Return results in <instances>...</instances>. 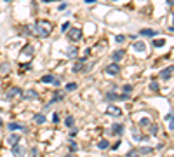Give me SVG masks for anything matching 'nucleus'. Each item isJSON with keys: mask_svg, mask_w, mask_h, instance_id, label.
I'll return each instance as SVG.
<instances>
[{"mask_svg": "<svg viewBox=\"0 0 174 157\" xmlns=\"http://www.w3.org/2000/svg\"><path fill=\"white\" fill-rule=\"evenodd\" d=\"M23 98H24V100H37V98H38V94H37L33 89H30V91L23 93Z\"/></svg>", "mask_w": 174, "mask_h": 157, "instance_id": "obj_15", "label": "nucleus"}, {"mask_svg": "<svg viewBox=\"0 0 174 157\" xmlns=\"http://www.w3.org/2000/svg\"><path fill=\"white\" fill-rule=\"evenodd\" d=\"M150 89H152V91H159V84H157V82H152V84H150Z\"/></svg>", "mask_w": 174, "mask_h": 157, "instance_id": "obj_34", "label": "nucleus"}, {"mask_svg": "<svg viewBox=\"0 0 174 157\" xmlns=\"http://www.w3.org/2000/svg\"><path fill=\"white\" fill-rule=\"evenodd\" d=\"M166 45V38H155L153 40V47H162Z\"/></svg>", "mask_w": 174, "mask_h": 157, "instance_id": "obj_24", "label": "nucleus"}, {"mask_svg": "<svg viewBox=\"0 0 174 157\" xmlns=\"http://www.w3.org/2000/svg\"><path fill=\"white\" fill-rule=\"evenodd\" d=\"M125 157H139V152H138V150H131Z\"/></svg>", "mask_w": 174, "mask_h": 157, "instance_id": "obj_31", "label": "nucleus"}, {"mask_svg": "<svg viewBox=\"0 0 174 157\" xmlns=\"http://www.w3.org/2000/svg\"><path fill=\"white\" fill-rule=\"evenodd\" d=\"M173 75H174V66H167V68L160 70V79H164V80H169Z\"/></svg>", "mask_w": 174, "mask_h": 157, "instance_id": "obj_6", "label": "nucleus"}, {"mask_svg": "<svg viewBox=\"0 0 174 157\" xmlns=\"http://www.w3.org/2000/svg\"><path fill=\"white\" fill-rule=\"evenodd\" d=\"M3 2H12V0H3Z\"/></svg>", "mask_w": 174, "mask_h": 157, "instance_id": "obj_46", "label": "nucleus"}, {"mask_svg": "<svg viewBox=\"0 0 174 157\" xmlns=\"http://www.w3.org/2000/svg\"><path fill=\"white\" fill-rule=\"evenodd\" d=\"M139 35H145V37H155L157 31H155V30H150V28H143V30L139 31Z\"/></svg>", "mask_w": 174, "mask_h": 157, "instance_id": "obj_17", "label": "nucleus"}, {"mask_svg": "<svg viewBox=\"0 0 174 157\" xmlns=\"http://www.w3.org/2000/svg\"><path fill=\"white\" fill-rule=\"evenodd\" d=\"M58 9H59V10H64V9H66V3H61V5H59Z\"/></svg>", "mask_w": 174, "mask_h": 157, "instance_id": "obj_41", "label": "nucleus"}, {"mask_svg": "<svg viewBox=\"0 0 174 157\" xmlns=\"http://www.w3.org/2000/svg\"><path fill=\"white\" fill-rule=\"evenodd\" d=\"M42 2H54V0H42Z\"/></svg>", "mask_w": 174, "mask_h": 157, "instance_id": "obj_45", "label": "nucleus"}, {"mask_svg": "<svg viewBox=\"0 0 174 157\" xmlns=\"http://www.w3.org/2000/svg\"><path fill=\"white\" fill-rule=\"evenodd\" d=\"M96 0H85V3H94Z\"/></svg>", "mask_w": 174, "mask_h": 157, "instance_id": "obj_42", "label": "nucleus"}, {"mask_svg": "<svg viewBox=\"0 0 174 157\" xmlns=\"http://www.w3.org/2000/svg\"><path fill=\"white\" fill-rule=\"evenodd\" d=\"M132 51L145 52V51H146V44H145V42H141V40H138V42H134V44H132Z\"/></svg>", "mask_w": 174, "mask_h": 157, "instance_id": "obj_9", "label": "nucleus"}, {"mask_svg": "<svg viewBox=\"0 0 174 157\" xmlns=\"http://www.w3.org/2000/svg\"><path fill=\"white\" fill-rule=\"evenodd\" d=\"M139 126H150V119H148V117H143V119L139 121Z\"/></svg>", "mask_w": 174, "mask_h": 157, "instance_id": "obj_28", "label": "nucleus"}, {"mask_svg": "<svg viewBox=\"0 0 174 157\" xmlns=\"http://www.w3.org/2000/svg\"><path fill=\"white\" fill-rule=\"evenodd\" d=\"M106 115H113V117H120V115H122V110H120L119 107H115V105H110V107L106 108Z\"/></svg>", "mask_w": 174, "mask_h": 157, "instance_id": "obj_7", "label": "nucleus"}, {"mask_svg": "<svg viewBox=\"0 0 174 157\" xmlns=\"http://www.w3.org/2000/svg\"><path fill=\"white\" fill-rule=\"evenodd\" d=\"M124 56H125V51H124V49H119V51H115V52L112 54V58H113V63H117V61L124 59Z\"/></svg>", "mask_w": 174, "mask_h": 157, "instance_id": "obj_11", "label": "nucleus"}, {"mask_svg": "<svg viewBox=\"0 0 174 157\" xmlns=\"http://www.w3.org/2000/svg\"><path fill=\"white\" fill-rule=\"evenodd\" d=\"M138 152H139V154H150V152H153V149H152V147H143V149H139Z\"/></svg>", "mask_w": 174, "mask_h": 157, "instance_id": "obj_26", "label": "nucleus"}, {"mask_svg": "<svg viewBox=\"0 0 174 157\" xmlns=\"http://www.w3.org/2000/svg\"><path fill=\"white\" fill-rule=\"evenodd\" d=\"M3 98H5L7 101H10V100H14V98H23V91H21L19 87H10Z\"/></svg>", "mask_w": 174, "mask_h": 157, "instance_id": "obj_3", "label": "nucleus"}, {"mask_svg": "<svg viewBox=\"0 0 174 157\" xmlns=\"http://www.w3.org/2000/svg\"><path fill=\"white\" fill-rule=\"evenodd\" d=\"M54 86H56V87H58V86H61V80H59L58 77H56V80H54Z\"/></svg>", "mask_w": 174, "mask_h": 157, "instance_id": "obj_40", "label": "nucleus"}, {"mask_svg": "<svg viewBox=\"0 0 174 157\" xmlns=\"http://www.w3.org/2000/svg\"><path fill=\"white\" fill-rule=\"evenodd\" d=\"M124 40H125V35H117V37H115V42H117V44H122Z\"/></svg>", "mask_w": 174, "mask_h": 157, "instance_id": "obj_30", "label": "nucleus"}, {"mask_svg": "<svg viewBox=\"0 0 174 157\" xmlns=\"http://www.w3.org/2000/svg\"><path fill=\"white\" fill-rule=\"evenodd\" d=\"M0 126H2V119H0Z\"/></svg>", "mask_w": 174, "mask_h": 157, "instance_id": "obj_48", "label": "nucleus"}, {"mask_svg": "<svg viewBox=\"0 0 174 157\" xmlns=\"http://www.w3.org/2000/svg\"><path fill=\"white\" fill-rule=\"evenodd\" d=\"M131 96L125 93V94H117V93H113V91H110V93H106L105 94V100L106 101H125V100H129Z\"/></svg>", "mask_w": 174, "mask_h": 157, "instance_id": "obj_2", "label": "nucleus"}, {"mask_svg": "<svg viewBox=\"0 0 174 157\" xmlns=\"http://www.w3.org/2000/svg\"><path fill=\"white\" fill-rule=\"evenodd\" d=\"M64 124H66L68 128H73V126H75V119H73V115H68V117L64 119Z\"/></svg>", "mask_w": 174, "mask_h": 157, "instance_id": "obj_23", "label": "nucleus"}, {"mask_svg": "<svg viewBox=\"0 0 174 157\" xmlns=\"http://www.w3.org/2000/svg\"><path fill=\"white\" fill-rule=\"evenodd\" d=\"M7 129H9V131H26L19 122H9V124H7Z\"/></svg>", "mask_w": 174, "mask_h": 157, "instance_id": "obj_13", "label": "nucleus"}, {"mask_svg": "<svg viewBox=\"0 0 174 157\" xmlns=\"http://www.w3.org/2000/svg\"><path fill=\"white\" fill-rule=\"evenodd\" d=\"M54 80H56L54 75H44L42 77V82H45V84H54Z\"/></svg>", "mask_w": 174, "mask_h": 157, "instance_id": "obj_21", "label": "nucleus"}, {"mask_svg": "<svg viewBox=\"0 0 174 157\" xmlns=\"http://www.w3.org/2000/svg\"><path fill=\"white\" fill-rule=\"evenodd\" d=\"M77 135H78V131H77V129H71V133H70V138H75Z\"/></svg>", "mask_w": 174, "mask_h": 157, "instance_id": "obj_38", "label": "nucleus"}, {"mask_svg": "<svg viewBox=\"0 0 174 157\" xmlns=\"http://www.w3.org/2000/svg\"><path fill=\"white\" fill-rule=\"evenodd\" d=\"M119 72H120V65L119 63H112V65L105 66V73H108V75H117Z\"/></svg>", "mask_w": 174, "mask_h": 157, "instance_id": "obj_5", "label": "nucleus"}, {"mask_svg": "<svg viewBox=\"0 0 174 157\" xmlns=\"http://www.w3.org/2000/svg\"><path fill=\"white\" fill-rule=\"evenodd\" d=\"M113 2H115V0H113Z\"/></svg>", "mask_w": 174, "mask_h": 157, "instance_id": "obj_50", "label": "nucleus"}, {"mask_svg": "<svg viewBox=\"0 0 174 157\" xmlns=\"http://www.w3.org/2000/svg\"><path fill=\"white\" fill-rule=\"evenodd\" d=\"M77 150H78V147L75 145V142H71L70 143V152H77Z\"/></svg>", "mask_w": 174, "mask_h": 157, "instance_id": "obj_32", "label": "nucleus"}, {"mask_svg": "<svg viewBox=\"0 0 174 157\" xmlns=\"http://www.w3.org/2000/svg\"><path fill=\"white\" fill-rule=\"evenodd\" d=\"M66 157H71V156H66Z\"/></svg>", "mask_w": 174, "mask_h": 157, "instance_id": "obj_49", "label": "nucleus"}, {"mask_svg": "<svg viewBox=\"0 0 174 157\" xmlns=\"http://www.w3.org/2000/svg\"><path fill=\"white\" fill-rule=\"evenodd\" d=\"M166 121L169 122V129L174 131V115L173 114H167V115H166Z\"/></svg>", "mask_w": 174, "mask_h": 157, "instance_id": "obj_20", "label": "nucleus"}, {"mask_svg": "<svg viewBox=\"0 0 174 157\" xmlns=\"http://www.w3.org/2000/svg\"><path fill=\"white\" fill-rule=\"evenodd\" d=\"M157 131H159V126H157V124H150V133H152V136H155Z\"/></svg>", "mask_w": 174, "mask_h": 157, "instance_id": "obj_25", "label": "nucleus"}, {"mask_svg": "<svg viewBox=\"0 0 174 157\" xmlns=\"http://www.w3.org/2000/svg\"><path fill=\"white\" fill-rule=\"evenodd\" d=\"M108 147H110L108 140H99V143H98V149H99V150H106Z\"/></svg>", "mask_w": 174, "mask_h": 157, "instance_id": "obj_22", "label": "nucleus"}, {"mask_svg": "<svg viewBox=\"0 0 174 157\" xmlns=\"http://www.w3.org/2000/svg\"><path fill=\"white\" fill-rule=\"evenodd\" d=\"M167 3H169V5H174V0H167Z\"/></svg>", "mask_w": 174, "mask_h": 157, "instance_id": "obj_43", "label": "nucleus"}, {"mask_svg": "<svg viewBox=\"0 0 174 157\" xmlns=\"http://www.w3.org/2000/svg\"><path fill=\"white\" fill-rule=\"evenodd\" d=\"M23 54H24V56H33V45H30V44L24 45V47H23Z\"/></svg>", "mask_w": 174, "mask_h": 157, "instance_id": "obj_18", "label": "nucleus"}, {"mask_svg": "<svg viewBox=\"0 0 174 157\" xmlns=\"http://www.w3.org/2000/svg\"><path fill=\"white\" fill-rule=\"evenodd\" d=\"M112 133H113L115 136H120V135L124 133V124H119V122H115V124L112 126Z\"/></svg>", "mask_w": 174, "mask_h": 157, "instance_id": "obj_10", "label": "nucleus"}, {"mask_svg": "<svg viewBox=\"0 0 174 157\" xmlns=\"http://www.w3.org/2000/svg\"><path fill=\"white\" fill-rule=\"evenodd\" d=\"M77 54H78V49H77L75 45H70V47L66 49V56H68V58H75Z\"/></svg>", "mask_w": 174, "mask_h": 157, "instance_id": "obj_16", "label": "nucleus"}, {"mask_svg": "<svg viewBox=\"0 0 174 157\" xmlns=\"http://www.w3.org/2000/svg\"><path fill=\"white\" fill-rule=\"evenodd\" d=\"M70 28H71V24H70V23H63V24H61V31H68Z\"/></svg>", "mask_w": 174, "mask_h": 157, "instance_id": "obj_29", "label": "nucleus"}, {"mask_svg": "<svg viewBox=\"0 0 174 157\" xmlns=\"http://www.w3.org/2000/svg\"><path fill=\"white\" fill-rule=\"evenodd\" d=\"M173 23H174V14H173Z\"/></svg>", "mask_w": 174, "mask_h": 157, "instance_id": "obj_47", "label": "nucleus"}, {"mask_svg": "<svg viewBox=\"0 0 174 157\" xmlns=\"http://www.w3.org/2000/svg\"><path fill=\"white\" fill-rule=\"evenodd\" d=\"M68 38H70L71 42H78V40L82 38V30H80V28H70V30H68Z\"/></svg>", "mask_w": 174, "mask_h": 157, "instance_id": "obj_4", "label": "nucleus"}, {"mask_svg": "<svg viewBox=\"0 0 174 157\" xmlns=\"http://www.w3.org/2000/svg\"><path fill=\"white\" fill-rule=\"evenodd\" d=\"M0 72H9V63H3V65L0 66Z\"/></svg>", "mask_w": 174, "mask_h": 157, "instance_id": "obj_33", "label": "nucleus"}, {"mask_svg": "<svg viewBox=\"0 0 174 157\" xmlns=\"http://www.w3.org/2000/svg\"><path fill=\"white\" fill-rule=\"evenodd\" d=\"M75 89H77V84H75V82L66 84V91H75Z\"/></svg>", "mask_w": 174, "mask_h": 157, "instance_id": "obj_27", "label": "nucleus"}, {"mask_svg": "<svg viewBox=\"0 0 174 157\" xmlns=\"http://www.w3.org/2000/svg\"><path fill=\"white\" fill-rule=\"evenodd\" d=\"M119 147H120V140H119V142L113 145V149H112V150H119Z\"/></svg>", "mask_w": 174, "mask_h": 157, "instance_id": "obj_39", "label": "nucleus"}, {"mask_svg": "<svg viewBox=\"0 0 174 157\" xmlns=\"http://www.w3.org/2000/svg\"><path fill=\"white\" fill-rule=\"evenodd\" d=\"M124 91H125V93H131V91H132V86H131V84H125V86H124Z\"/></svg>", "mask_w": 174, "mask_h": 157, "instance_id": "obj_35", "label": "nucleus"}, {"mask_svg": "<svg viewBox=\"0 0 174 157\" xmlns=\"http://www.w3.org/2000/svg\"><path fill=\"white\" fill-rule=\"evenodd\" d=\"M19 140H21V135H10V136H7V143L9 145H17L19 143Z\"/></svg>", "mask_w": 174, "mask_h": 157, "instance_id": "obj_14", "label": "nucleus"}, {"mask_svg": "<svg viewBox=\"0 0 174 157\" xmlns=\"http://www.w3.org/2000/svg\"><path fill=\"white\" fill-rule=\"evenodd\" d=\"M33 121H35L37 124H44V122H45V115H44V114H35Z\"/></svg>", "mask_w": 174, "mask_h": 157, "instance_id": "obj_19", "label": "nucleus"}, {"mask_svg": "<svg viewBox=\"0 0 174 157\" xmlns=\"http://www.w3.org/2000/svg\"><path fill=\"white\" fill-rule=\"evenodd\" d=\"M37 156H38V149L33 147V149H31V157H37Z\"/></svg>", "mask_w": 174, "mask_h": 157, "instance_id": "obj_36", "label": "nucleus"}, {"mask_svg": "<svg viewBox=\"0 0 174 157\" xmlns=\"http://www.w3.org/2000/svg\"><path fill=\"white\" fill-rule=\"evenodd\" d=\"M31 31L35 33V35H38V37H49V33L52 31V24L49 23V21H37L33 26H31Z\"/></svg>", "mask_w": 174, "mask_h": 157, "instance_id": "obj_1", "label": "nucleus"}, {"mask_svg": "<svg viewBox=\"0 0 174 157\" xmlns=\"http://www.w3.org/2000/svg\"><path fill=\"white\" fill-rule=\"evenodd\" d=\"M84 61H85V56L80 59V61H77L73 66H71V72H75V73H78V72H82L84 70Z\"/></svg>", "mask_w": 174, "mask_h": 157, "instance_id": "obj_12", "label": "nucleus"}, {"mask_svg": "<svg viewBox=\"0 0 174 157\" xmlns=\"http://www.w3.org/2000/svg\"><path fill=\"white\" fill-rule=\"evenodd\" d=\"M24 152H26V150H24L23 145H14V147H12V156L14 157H23Z\"/></svg>", "mask_w": 174, "mask_h": 157, "instance_id": "obj_8", "label": "nucleus"}, {"mask_svg": "<svg viewBox=\"0 0 174 157\" xmlns=\"http://www.w3.org/2000/svg\"><path fill=\"white\" fill-rule=\"evenodd\" d=\"M52 122H54V124H58V122H59V115H58V114H54V115H52Z\"/></svg>", "mask_w": 174, "mask_h": 157, "instance_id": "obj_37", "label": "nucleus"}, {"mask_svg": "<svg viewBox=\"0 0 174 157\" xmlns=\"http://www.w3.org/2000/svg\"><path fill=\"white\" fill-rule=\"evenodd\" d=\"M169 30H171V31H174V26H169Z\"/></svg>", "mask_w": 174, "mask_h": 157, "instance_id": "obj_44", "label": "nucleus"}]
</instances>
